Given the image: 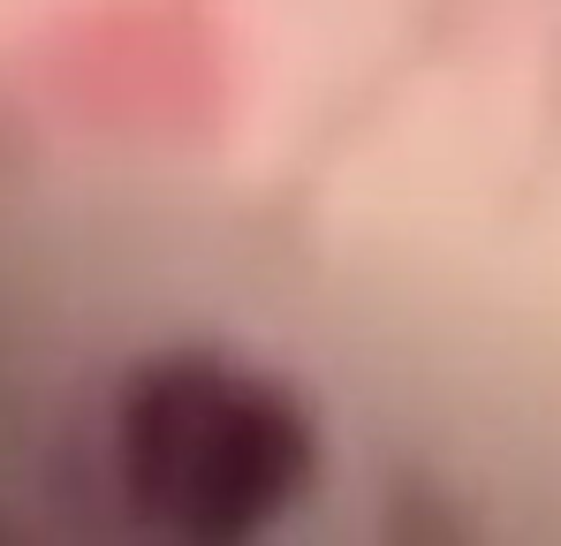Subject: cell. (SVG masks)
Segmentation results:
<instances>
[{"label":"cell","mask_w":561,"mask_h":546,"mask_svg":"<svg viewBox=\"0 0 561 546\" xmlns=\"http://www.w3.org/2000/svg\"><path fill=\"white\" fill-rule=\"evenodd\" d=\"M304 402L228 357H160L114 402L122 501L175 539H243L311 486Z\"/></svg>","instance_id":"obj_1"}]
</instances>
